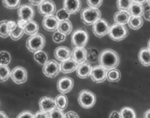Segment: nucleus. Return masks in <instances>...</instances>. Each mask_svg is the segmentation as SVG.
Listing matches in <instances>:
<instances>
[{
  "label": "nucleus",
  "instance_id": "f257e3e1",
  "mask_svg": "<svg viewBox=\"0 0 150 118\" xmlns=\"http://www.w3.org/2000/svg\"><path fill=\"white\" fill-rule=\"evenodd\" d=\"M100 65L102 66L105 70H110L115 69L119 64V56L114 50L106 49L101 51L99 57Z\"/></svg>",
  "mask_w": 150,
  "mask_h": 118
},
{
  "label": "nucleus",
  "instance_id": "f03ea898",
  "mask_svg": "<svg viewBox=\"0 0 150 118\" xmlns=\"http://www.w3.org/2000/svg\"><path fill=\"white\" fill-rule=\"evenodd\" d=\"M101 16V13L99 9L88 7L81 11V22L87 26H92Z\"/></svg>",
  "mask_w": 150,
  "mask_h": 118
},
{
  "label": "nucleus",
  "instance_id": "7ed1b4c3",
  "mask_svg": "<svg viewBox=\"0 0 150 118\" xmlns=\"http://www.w3.org/2000/svg\"><path fill=\"white\" fill-rule=\"evenodd\" d=\"M45 45H46L45 37L38 33L30 36V38H28L26 42V46L28 50L31 52H35L37 51L42 50Z\"/></svg>",
  "mask_w": 150,
  "mask_h": 118
},
{
  "label": "nucleus",
  "instance_id": "20e7f679",
  "mask_svg": "<svg viewBox=\"0 0 150 118\" xmlns=\"http://www.w3.org/2000/svg\"><path fill=\"white\" fill-rule=\"evenodd\" d=\"M128 29L123 24L114 23L109 27L108 34L109 37L114 41H121L127 37Z\"/></svg>",
  "mask_w": 150,
  "mask_h": 118
},
{
  "label": "nucleus",
  "instance_id": "39448f33",
  "mask_svg": "<svg viewBox=\"0 0 150 118\" xmlns=\"http://www.w3.org/2000/svg\"><path fill=\"white\" fill-rule=\"evenodd\" d=\"M88 41V34L83 28L76 30L71 36V43L74 47H85Z\"/></svg>",
  "mask_w": 150,
  "mask_h": 118
},
{
  "label": "nucleus",
  "instance_id": "423d86ee",
  "mask_svg": "<svg viewBox=\"0 0 150 118\" xmlns=\"http://www.w3.org/2000/svg\"><path fill=\"white\" fill-rule=\"evenodd\" d=\"M96 102V97L94 93L88 90H81L78 95V103L83 109L92 108Z\"/></svg>",
  "mask_w": 150,
  "mask_h": 118
},
{
  "label": "nucleus",
  "instance_id": "0eeeda50",
  "mask_svg": "<svg viewBox=\"0 0 150 118\" xmlns=\"http://www.w3.org/2000/svg\"><path fill=\"white\" fill-rule=\"evenodd\" d=\"M92 30L93 33L94 34V35L98 38H102L106 34H108V31H109V23L105 20L100 18L99 20H97L92 25Z\"/></svg>",
  "mask_w": 150,
  "mask_h": 118
},
{
  "label": "nucleus",
  "instance_id": "6e6552de",
  "mask_svg": "<svg viewBox=\"0 0 150 118\" xmlns=\"http://www.w3.org/2000/svg\"><path fill=\"white\" fill-rule=\"evenodd\" d=\"M42 72L46 77L49 78H55L60 72V66L57 61L55 60H50L47 61L43 65Z\"/></svg>",
  "mask_w": 150,
  "mask_h": 118
},
{
  "label": "nucleus",
  "instance_id": "1a4fd4ad",
  "mask_svg": "<svg viewBox=\"0 0 150 118\" xmlns=\"http://www.w3.org/2000/svg\"><path fill=\"white\" fill-rule=\"evenodd\" d=\"M11 78L16 84L21 85L27 81L28 72L25 68L22 66H17L11 71Z\"/></svg>",
  "mask_w": 150,
  "mask_h": 118
},
{
  "label": "nucleus",
  "instance_id": "9d476101",
  "mask_svg": "<svg viewBox=\"0 0 150 118\" xmlns=\"http://www.w3.org/2000/svg\"><path fill=\"white\" fill-rule=\"evenodd\" d=\"M56 11V4L52 0H44L38 5V11L44 16L54 15Z\"/></svg>",
  "mask_w": 150,
  "mask_h": 118
},
{
  "label": "nucleus",
  "instance_id": "9b49d317",
  "mask_svg": "<svg viewBox=\"0 0 150 118\" xmlns=\"http://www.w3.org/2000/svg\"><path fill=\"white\" fill-rule=\"evenodd\" d=\"M74 86V81L69 76H64L60 78L57 83V88L60 93L65 94L69 93Z\"/></svg>",
  "mask_w": 150,
  "mask_h": 118
},
{
  "label": "nucleus",
  "instance_id": "f8f14e48",
  "mask_svg": "<svg viewBox=\"0 0 150 118\" xmlns=\"http://www.w3.org/2000/svg\"><path fill=\"white\" fill-rule=\"evenodd\" d=\"M106 73L107 70L100 65L92 67V70L90 74V77L93 81L95 83H102L106 80Z\"/></svg>",
  "mask_w": 150,
  "mask_h": 118
},
{
  "label": "nucleus",
  "instance_id": "ddd939ff",
  "mask_svg": "<svg viewBox=\"0 0 150 118\" xmlns=\"http://www.w3.org/2000/svg\"><path fill=\"white\" fill-rule=\"evenodd\" d=\"M18 9V16L19 19L24 21H30L34 19L35 16V10L29 4H23L17 8Z\"/></svg>",
  "mask_w": 150,
  "mask_h": 118
},
{
  "label": "nucleus",
  "instance_id": "4468645a",
  "mask_svg": "<svg viewBox=\"0 0 150 118\" xmlns=\"http://www.w3.org/2000/svg\"><path fill=\"white\" fill-rule=\"evenodd\" d=\"M58 21L57 17L54 15H46L44 17L43 21H42V25L43 27L48 32H54L55 30L58 29Z\"/></svg>",
  "mask_w": 150,
  "mask_h": 118
},
{
  "label": "nucleus",
  "instance_id": "2eb2a0df",
  "mask_svg": "<svg viewBox=\"0 0 150 118\" xmlns=\"http://www.w3.org/2000/svg\"><path fill=\"white\" fill-rule=\"evenodd\" d=\"M59 66H60V71L63 74H69L76 70L78 63L70 57L69 58L66 60L61 61V63L59 64Z\"/></svg>",
  "mask_w": 150,
  "mask_h": 118
},
{
  "label": "nucleus",
  "instance_id": "dca6fc26",
  "mask_svg": "<svg viewBox=\"0 0 150 118\" xmlns=\"http://www.w3.org/2000/svg\"><path fill=\"white\" fill-rule=\"evenodd\" d=\"M39 107L40 110L49 113L54 108H56V104L53 98L50 97H42L39 100Z\"/></svg>",
  "mask_w": 150,
  "mask_h": 118
},
{
  "label": "nucleus",
  "instance_id": "f3484780",
  "mask_svg": "<svg viewBox=\"0 0 150 118\" xmlns=\"http://www.w3.org/2000/svg\"><path fill=\"white\" fill-rule=\"evenodd\" d=\"M76 70V74L79 78L86 79V78L90 76L91 70H92V66L88 63L83 62V63L78 64Z\"/></svg>",
  "mask_w": 150,
  "mask_h": 118
},
{
  "label": "nucleus",
  "instance_id": "a211bd4d",
  "mask_svg": "<svg viewBox=\"0 0 150 118\" xmlns=\"http://www.w3.org/2000/svg\"><path fill=\"white\" fill-rule=\"evenodd\" d=\"M81 0H64V9L69 14H76L80 11Z\"/></svg>",
  "mask_w": 150,
  "mask_h": 118
},
{
  "label": "nucleus",
  "instance_id": "6ab92c4d",
  "mask_svg": "<svg viewBox=\"0 0 150 118\" xmlns=\"http://www.w3.org/2000/svg\"><path fill=\"white\" fill-rule=\"evenodd\" d=\"M87 51L84 47H75L71 52V57L78 64L86 61L87 59Z\"/></svg>",
  "mask_w": 150,
  "mask_h": 118
},
{
  "label": "nucleus",
  "instance_id": "aec40b11",
  "mask_svg": "<svg viewBox=\"0 0 150 118\" xmlns=\"http://www.w3.org/2000/svg\"><path fill=\"white\" fill-rule=\"evenodd\" d=\"M54 56L58 61H64L71 57V51L66 46H59L54 51Z\"/></svg>",
  "mask_w": 150,
  "mask_h": 118
},
{
  "label": "nucleus",
  "instance_id": "412c9836",
  "mask_svg": "<svg viewBox=\"0 0 150 118\" xmlns=\"http://www.w3.org/2000/svg\"><path fill=\"white\" fill-rule=\"evenodd\" d=\"M143 11H144V7L142 6V4L136 2H132V4H130L127 11L128 14L130 16H142Z\"/></svg>",
  "mask_w": 150,
  "mask_h": 118
},
{
  "label": "nucleus",
  "instance_id": "4be33fe9",
  "mask_svg": "<svg viewBox=\"0 0 150 118\" xmlns=\"http://www.w3.org/2000/svg\"><path fill=\"white\" fill-rule=\"evenodd\" d=\"M138 59L140 63L146 67L150 65V51L149 48H142L139 51Z\"/></svg>",
  "mask_w": 150,
  "mask_h": 118
},
{
  "label": "nucleus",
  "instance_id": "5701e85b",
  "mask_svg": "<svg viewBox=\"0 0 150 118\" xmlns=\"http://www.w3.org/2000/svg\"><path fill=\"white\" fill-rule=\"evenodd\" d=\"M23 31H24V34H26L28 35H34L35 34H37L39 31L38 23L34 20L28 21L25 27H24V28H23Z\"/></svg>",
  "mask_w": 150,
  "mask_h": 118
},
{
  "label": "nucleus",
  "instance_id": "b1692460",
  "mask_svg": "<svg viewBox=\"0 0 150 118\" xmlns=\"http://www.w3.org/2000/svg\"><path fill=\"white\" fill-rule=\"evenodd\" d=\"M129 16L130 15L128 14L127 11H117L114 14L113 19H114L115 23L125 25L128 22L129 19Z\"/></svg>",
  "mask_w": 150,
  "mask_h": 118
},
{
  "label": "nucleus",
  "instance_id": "393cba45",
  "mask_svg": "<svg viewBox=\"0 0 150 118\" xmlns=\"http://www.w3.org/2000/svg\"><path fill=\"white\" fill-rule=\"evenodd\" d=\"M73 29L72 23L69 20H65V21H60L58 22V29L59 32L63 33L64 35H69V34H71Z\"/></svg>",
  "mask_w": 150,
  "mask_h": 118
},
{
  "label": "nucleus",
  "instance_id": "a878e982",
  "mask_svg": "<svg viewBox=\"0 0 150 118\" xmlns=\"http://www.w3.org/2000/svg\"><path fill=\"white\" fill-rule=\"evenodd\" d=\"M127 23L131 29L138 30L143 25V19L142 18V16H129Z\"/></svg>",
  "mask_w": 150,
  "mask_h": 118
},
{
  "label": "nucleus",
  "instance_id": "bb28decb",
  "mask_svg": "<svg viewBox=\"0 0 150 118\" xmlns=\"http://www.w3.org/2000/svg\"><path fill=\"white\" fill-rule=\"evenodd\" d=\"M54 101L56 104V107L62 110H64L68 106V98L65 95H64L63 93L58 95L56 97V98L54 99Z\"/></svg>",
  "mask_w": 150,
  "mask_h": 118
},
{
  "label": "nucleus",
  "instance_id": "cd10ccee",
  "mask_svg": "<svg viewBox=\"0 0 150 118\" xmlns=\"http://www.w3.org/2000/svg\"><path fill=\"white\" fill-rule=\"evenodd\" d=\"M121 74L120 71L117 69H112L110 70H107L106 73V79L111 82H117L120 80Z\"/></svg>",
  "mask_w": 150,
  "mask_h": 118
},
{
  "label": "nucleus",
  "instance_id": "c85d7f7f",
  "mask_svg": "<svg viewBox=\"0 0 150 118\" xmlns=\"http://www.w3.org/2000/svg\"><path fill=\"white\" fill-rule=\"evenodd\" d=\"M35 55H34V58L35 60L40 64V65H44L46 62L48 61V56L45 51H43L42 50H40V51H37L34 52Z\"/></svg>",
  "mask_w": 150,
  "mask_h": 118
},
{
  "label": "nucleus",
  "instance_id": "c756f323",
  "mask_svg": "<svg viewBox=\"0 0 150 118\" xmlns=\"http://www.w3.org/2000/svg\"><path fill=\"white\" fill-rule=\"evenodd\" d=\"M10 77H11V70L8 65L0 64V81L1 82L6 81Z\"/></svg>",
  "mask_w": 150,
  "mask_h": 118
},
{
  "label": "nucleus",
  "instance_id": "7c9ffc66",
  "mask_svg": "<svg viewBox=\"0 0 150 118\" xmlns=\"http://www.w3.org/2000/svg\"><path fill=\"white\" fill-rule=\"evenodd\" d=\"M24 34V31L23 28H21L17 24L16 26L12 29L11 31L10 32V37L13 40H18L20 39Z\"/></svg>",
  "mask_w": 150,
  "mask_h": 118
},
{
  "label": "nucleus",
  "instance_id": "2f4dec72",
  "mask_svg": "<svg viewBox=\"0 0 150 118\" xmlns=\"http://www.w3.org/2000/svg\"><path fill=\"white\" fill-rule=\"evenodd\" d=\"M120 113V117L122 118H136V112L130 107H124L122 108Z\"/></svg>",
  "mask_w": 150,
  "mask_h": 118
},
{
  "label": "nucleus",
  "instance_id": "473e14b6",
  "mask_svg": "<svg viewBox=\"0 0 150 118\" xmlns=\"http://www.w3.org/2000/svg\"><path fill=\"white\" fill-rule=\"evenodd\" d=\"M3 4L7 9L15 10L20 6L21 0H3Z\"/></svg>",
  "mask_w": 150,
  "mask_h": 118
},
{
  "label": "nucleus",
  "instance_id": "72a5a7b5",
  "mask_svg": "<svg viewBox=\"0 0 150 118\" xmlns=\"http://www.w3.org/2000/svg\"><path fill=\"white\" fill-rule=\"evenodd\" d=\"M133 0H117V7L119 11H127Z\"/></svg>",
  "mask_w": 150,
  "mask_h": 118
},
{
  "label": "nucleus",
  "instance_id": "f704fd0d",
  "mask_svg": "<svg viewBox=\"0 0 150 118\" xmlns=\"http://www.w3.org/2000/svg\"><path fill=\"white\" fill-rule=\"evenodd\" d=\"M11 60V54L8 51H0V64L3 65H9Z\"/></svg>",
  "mask_w": 150,
  "mask_h": 118
},
{
  "label": "nucleus",
  "instance_id": "c9c22d12",
  "mask_svg": "<svg viewBox=\"0 0 150 118\" xmlns=\"http://www.w3.org/2000/svg\"><path fill=\"white\" fill-rule=\"evenodd\" d=\"M9 35H10V31L7 26V21L0 22V37L7 38Z\"/></svg>",
  "mask_w": 150,
  "mask_h": 118
},
{
  "label": "nucleus",
  "instance_id": "e433bc0d",
  "mask_svg": "<svg viewBox=\"0 0 150 118\" xmlns=\"http://www.w3.org/2000/svg\"><path fill=\"white\" fill-rule=\"evenodd\" d=\"M69 12L67 11L66 10H64V8L59 10L58 11H56V17L58 21H65V20H69Z\"/></svg>",
  "mask_w": 150,
  "mask_h": 118
},
{
  "label": "nucleus",
  "instance_id": "4c0bfd02",
  "mask_svg": "<svg viewBox=\"0 0 150 118\" xmlns=\"http://www.w3.org/2000/svg\"><path fill=\"white\" fill-rule=\"evenodd\" d=\"M49 118H63L64 117V114L62 110L58 109V108H54L52 110H51L49 113Z\"/></svg>",
  "mask_w": 150,
  "mask_h": 118
},
{
  "label": "nucleus",
  "instance_id": "58836bf2",
  "mask_svg": "<svg viewBox=\"0 0 150 118\" xmlns=\"http://www.w3.org/2000/svg\"><path fill=\"white\" fill-rule=\"evenodd\" d=\"M66 35H64L63 33L59 32L58 30H55L52 34V39L55 43H61L65 40Z\"/></svg>",
  "mask_w": 150,
  "mask_h": 118
},
{
  "label": "nucleus",
  "instance_id": "ea45409f",
  "mask_svg": "<svg viewBox=\"0 0 150 118\" xmlns=\"http://www.w3.org/2000/svg\"><path fill=\"white\" fill-rule=\"evenodd\" d=\"M87 3L89 7L99 9L102 4L103 0H87Z\"/></svg>",
  "mask_w": 150,
  "mask_h": 118
},
{
  "label": "nucleus",
  "instance_id": "a19ab883",
  "mask_svg": "<svg viewBox=\"0 0 150 118\" xmlns=\"http://www.w3.org/2000/svg\"><path fill=\"white\" fill-rule=\"evenodd\" d=\"M17 118H35V115L28 110H25V111L21 112L17 116Z\"/></svg>",
  "mask_w": 150,
  "mask_h": 118
},
{
  "label": "nucleus",
  "instance_id": "79ce46f5",
  "mask_svg": "<svg viewBox=\"0 0 150 118\" xmlns=\"http://www.w3.org/2000/svg\"><path fill=\"white\" fill-rule=\"evenodd\" d=\"M35 118H49V115L46 112L40 110V111H38V112L35 113Z\"/></svg>",
  "mask_w": 150,
  "mask_h": 118
},
{
  "label": "nucleus",
  "instance_id": "37998d69",
  "mask_svg": "<svg viewBox=\"0 0 150 118\" xmlns=\"http://www.w3.org/2000/svg\"><path fill=\"white\" fill-rule=\"evenodd\" d=\"M64 117L66 118H78L79 117V116L76 113V112H74V111H69V112H67L66 114H64Z\"/></svg>",
  "mask_w": 150,
  "mask_h": 118
},
{
  "label": "nucleus",
  "instance_id": "c03bdc74",
  "mask_svg": "<svg viewBox=\"0 0 150 118\" xmlns=\"http://www.w3.org/2000/svg\"><path fill=\"white\" fill-rule=\"evenodd\" d=\"M7 26H8L9 31L11 32L12 29L16 26V22H14V21H7Z\"/></svg>",
  "mask_w": 150,
  "mask_h": 118
},
{
  "label": "nucleus",
  "instance_id": "a18cd8bd",
  "mask_svg": "<svg viewBox=\"0 0 150 118\" xmlns=\"http://www.w3.org/2000/svg\"><path fill=\"white\" fill-rule=\"evenodd\" d=\"M142 16L144 17L145 20L149 21V9H148L147 11H145V9H144V11L142 13Z\"/></svg>",
  "mask_w": 150,
  "mask_h": 118
},
{
  "label": "nucleus",
  "instance_id": "49530a36",
  "mask_svg": "<svg viewBox=\"0 0 150 118\" xmlns=\"http://www.w3.org/2000/svg\"><path fill=\"white\" fill-rule=\"evenodd\" d=\"M29 1V3H30V4L31 5H34V6H38L42 1H44V0H28Z\"/></svg>",
  "mask_w": 150,
  "mask_h": 118
},
{
  "label": "nucleus",
  "instance_id": "de8ad7c7",
  "mask_svg": "<svg viewBox=\"0 0 150 118\" xmlns=\"http://www.w3.org/2000/svg\"><path fill=\"white\" fill-rule=\"evenodd\" d=\"M110 117L111 118H119L120 117V113L118 111H112L111 114H110Z\"/></svg>",
  "mask_w": 150,
  "mask_h": 118
},
{
  "label": "nucleus",
  "instance_id": "09e8293b",
  "mask_svg": "<svg viewBox=\"0 0 150 118\" xmlns=\"http://www.w3.org/2000/svg\"><path fill=\"white\" fill-rule=\"evenodd\" d=\"M27 22L28 21H24V20H22V19H19V21H18V22H17V25L21 27V28H24V27H25V25L27 23Z\"/></svg>",
  "mask_w": 150,
  "mask_h": 118
},
{
  "label": "nucleus",
  "instance_id": "8fccbe9b",
  "mask_svg": "<svg viewBox=\"0 0 150 118\" xmlns=\"http://www.w3.org/2000/svg\"><path fill=\"white\" fill-rule=\"evenodd\" d=\"M133 2L138 3V4H143L145 3H148V4H149V0H133Z\"/></svg>",
  "mask_w": 150,
  "mask_h": 118
},
{
  "label": "nucleus",
  "instance_id": "3c124183",
  "mask_svg": "<svg viewBox=\"0 0 150 118\" xmlns=\"http://www.w3.org/2000/svg\"><path fill=\"white\" fill-rule=\"evenodd\" d=\"M8 116L6 115V113H4V111H1L0 110V118H7Z\"/></svg>",
  "mask_w": 150,
  "mask_h": 118
},
{
  "label": "nucleus",
  "instance_id": "603ef678",
  "mask_svg": "<svg viewBox=\"0 0 150 118\" xmlns=\"http://www.w3.org/2000/svg\"><path fill=\"white\" fill-rule=\"evenodd\" d=\"M149 113H150V110H148L147 111H146V113H144V117H147V118H149Z\"/></svg>",
  "mask_w": 150,
  "mask_h": 118
}]
</instances>
